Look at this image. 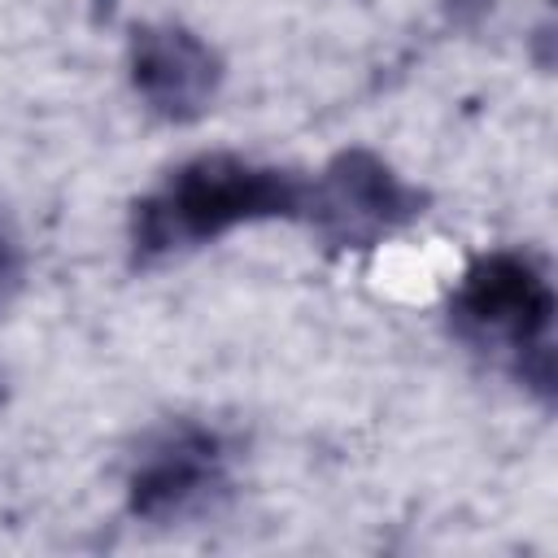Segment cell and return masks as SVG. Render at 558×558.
Instances as JSON below:
<instances>
[{"label":"cell","instance_id":"52a82bcc","mask_svg":"<svg viewBox=\"0 0 558 558\" xmlns=\"http://www.w3.org/2000/svg\"><path fill=\"white\" fill-rule=\"evenodd\" d=\"M0 405H4V375H0Z\"/></svg>","mask_w":558,"mask_h":558},{"label":"cell","instance_id":"5b68a950","mask_svg":"<svg viewBox=\"0 0 558 558\" xmlns=\"http://www.w3.org/2000/svg\"><path fill=\"white\" fill-rule=\"evenodd\" d=\"M131 83L157 118L192 122L209 109L222 83V61L187 26L144 22L131 31Z\"/></svg>","mask_w":558,"mask_h":558},{"label":"cell","instance_id":"6da1fadb","mask_svg":"<svg viewBox=\"0 0 558 558\" xmlns=\"http://www.w3.org/2000/svg\"><path fill=\"white\" fill-rule=\"evenodd\" d=\"M305 179L279 166H257L235 153H201L170 170V179L135 201L131 244L135 262H157L205 240H218L231 227L262 218H301Z\"/></svg>","mask_w":558,"mask_h":558},{"label":"cell","instance_id":"7a4b0ae2","mask_svg":"<svg viewBox=\"0 0 558 558\" xmlns=\"http://www.w3.org/2000/svg\"><path fill=\"white\" fill-rule=\"evenodd\" d=\"M549 323L554 288L545 270L523 253H488L471 262L453 292V327L484 349L514 353L523 384H532L545 401L554 392Z\"/></svg>","mask_w":558,"mask_h":558},{"label":"cell","instance_id":"277c9868","mask_svg":"<svg viewBox=\"0 0 558 558\" xmlns=\"http://www.w3.org/2000/svg\"><path fill=\"white\" fill-rule=\"evenodd\" d=\"M218 488H222V445H218V436L196 427V423H170L144 445L140 462L131 471L126 506H131L135 519L166 523V519H179V514L196 510Z\"/></svg>","mask_w":558,"mask_h":558},{"label":"cell","instance_id":"3957f363","mask_svg":"<svg viewBox=\"0 0 558 558\" xmlns=\"http://www.w3.org/2000/svg\"><path fill=\"white\" fill-rule=\"evenodd\" d=\"M427 196L392 174V166L366 148H344L327 170L305 183V214L331 248H371L388 231L418 218Z\"/></svg>","mask_w":558,"mask_h":558},{"label":"cell","instance_id":"8992f818","mask_svg":"<svg viewBox=\"0 0 558 558\" xmlns=\"http://www.w3.org/2000/svg\"><path fill=\"white\" fill-rule=\"evenodd\" d=\"M13 279H17V257H13L9 240L0 235V301H4V292L13 288Z\"/></svg>","mask_w":558,"mask_h":558}]
</instances>
